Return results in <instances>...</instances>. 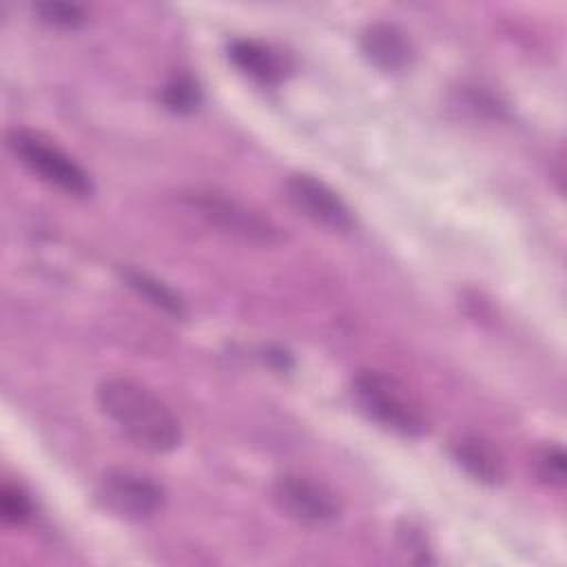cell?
<instances>
[{"label": "cell", "instance_id": "4", "mask_svg": "<svg viewBox=\"0 0 567 567\" xmlns=\"http://www.w3.org/2000/svg\"><path fill=\"white\" fill-rule=\"evenodd\" d=\"M7 144L11 153L42 182L78 199H86L93 195L95 186L91 175L66 151H62L44 135L13 128L7 135Z\"/></svg>", "mask_w": 567, "mask_h": 567}, {"label": "cell", "instance_id": "11", "mask_svg": "<svg viewBox=\"0 0 567 567\" xmlns=\"http://www.w3.org/2000/svg\"><path fill=\"white\" fill-rule=\"evenodd\" d=\"M120 277L131 290H135L142 299H146L157 310H162V312H166L175 319L186 317V301L168 284H164L155 275H151L142 268L126 266V268H120Z\"/></svg>", "mask_w": 567, "mask_h": 567}, {"label": "cell", "instance_id": "7", "mask_svg": "<svg viewBox=\"0 0 567 567\" xmlns=\"http://www.w3.org/2000/svg\"><path fill=\"white\" fill-rule=\"evenodd\" d=\"M284 197L299 215L330 233H350L354 228L350 206L315 175L292 173L284 184Z\"/></svg>", "mask_w": 567, "mask_h": 567}, {"label": "cell", "instance_id": "8", "mask_svg": "<svg viewBox=\"0 0 567 567\" xmlns=\"http://www.w3.org/2000/svg\"><path fill=\"white\" fill-rule=\"evenodd\" d=\"M359 47L363 58L383 73H401L414 60L408 33L392 22H372L361 31Z\"/></svg>", "mask_w": 567, "mask_h": 567}, {"label": "cell", "instance_id": "5", "mask_svg": "<svg viewBox=\"0 0 567 567\" xmlns=\"http://www.w3.org/2000/svg\"><path fill=\"white\" fill-rule=\"evenodd\" d=\"M95 498L113 516L126 520H146L162 512L166 489L144 472L131 467H111L100 476Z\"/></svg>", "mask_w": 567, "mask_h": 567}, {"label": "cell", "instance_id": "15", "mask_svg": "<svg viewBox=\"0 0 567 567\" xmlns=\"http://www.w3.org/2000/svg\"><path fill=\"white\" fill-rule=\"evenodd\" d=\"M538 476L549 485H563L565 483V467L567 458L560 445H545L536 456Z\"/></svg>", "mask_w": 567, "mask_h": 567}, {"label": "cell", "instance_id": "12", "mask_svg": "<svg viewBox=\"0 0 567 567\" xmlns=\"http://www.w3.org/2000/svg\"><path fill=\"white\" fill-rule=\"evenodd\" d=\"M159 100L171 113L188 115L202 104V89L190 75H175L162 86Z\"/></svg>", "mask_w": 567, "mask_h": 567}, {"label": "cell", "instance_id": "17", "mask_svg": "<svg viewBox=\"0 0 567 567\" xmlns=\"http://www.w3.org/2000/svg\"><path fill=\"white\" fill-rule=\"evenodd\" d=\"M261 359H264L270 368H275V370H279V372H288V370L292 368V357H290V352L284 350V348H279V346H266V348L261 350Z\"/></svg>", "mask_w": 567, "mask_h": 567}, {"label": "cell", "instance_id": "2", "mask_svg": "<svg viewBox=\"0 0 567 567\" xmlns=\"http://www.w3.org/2000/svg\"><path fill=\"white\" fill-rule=\"evenodd\" d=\"M352 396L359 410L388 432L419 439L430 430L427 414L416 396L383 370H361L352 379Z\"/></svg>", "mask_w": 567, "mask_h": 567}, {"label": "cell", "instance_id": "10", "mask_svg": "<svg viewBox=\"0 0 567 567\" xmlns=\"http://www.w3.org/2000/svg\"><path fill=\"white\" fill-rule=\"evenodd\" d=\"M228 58L241 73L261 84H277L288 71L286 58L259 40H233L228 44Z\"/></svg>", "mask_w": 567, "mask_h": 567}, {"label": "cell", "instance_id": "6", "mask_svg": "<svg viewBox=\"0 0 567 567\" xmlns=\"http://www.w3.org/2000/svg\"><path fill=\"white\" fill-rule=\"evenodd\" d=\"M272 498L286 516L303 525H330L341 516L339 496L306 474H281L272 485Z\"/></svg>", "mask_w": 567, "mask_h": 567}, {"label": "cell", "instance_id": "16", "mask_svg": "<svg viewBox=\"0 0 567 567\" xmlns=\"http://www.w3.org/2000/svg\"><path fill=\"white\" fill-rule=\"evenodd\" d=\"M399 547H401V551L408 554V558L412 563H430L432 560L423 532L410 523H405L399 529Z\"/></svg>", "mask_w": 567, "mask_h": 567}, {"label": "cell", "instance_id": "3", "mask_svg": "<svg viewBox=\"0 0 567 567\" xmlns=\"http://www.w3.org/2000/svg\"><path fill=\"white\" fill-rule=\"evenodd\" d=\"M184 204L195 210L217 233L252 246L279 241V228L259 210L215 188H190L182 195Z\"/></svg>", "mask_w": 567, "mask_h": 567}, {"label": "cell", "instance_id": "9", "mask_svg": "<svg viewBox=\"0 0 567 567\" xmlns=\"http://www.w3.org/2000/svg\"><path fill=\"white\" fill-rule=\"evenodd\" d=\"M450 456L465 474H470L478 483L498 485L505 478L503 454L496 450L494 443H489L483 436H476V434L458 436L456 441L450 443Z\"/></svg>", "mask_w": 567, "mask_h": 567}, {"label": "cell", "instance_id": "14", "mask_svg": "<svg viewBox=\"0 0 567 567\" xmlns=\"http://www.w3.org/2000/svg\"><path fill=\"white\" fill-rule=\"evenodd\" d=\"M33 11L38 13V18L42 22H47L49 27H55V29H78L86 20V13L82 7L73 4V2H62V0L38 2L33 7Z\"/></svg>", "mask_w": 567, "mask_h": 567}, {"label": "cell", "instance_id": "1", "mask_svg": "<svg viewBox=\"0 0 567 567\" xmlns=\"http://www.w3.org/2000/svg\"><path fill=\"white\" fill-rule=\"evenodd\" d=\"M95 401L120 434L144 452L164 454L182 443V423L171 405L131 377L104 379Z\"/></svg>", "mask_w": 567, "mask_h": 567}, {"label": "cell", "instance_id": "13", "mask_svg": "<svg viewBox=\"0 0 567 567\" xmlns=\"http://www.w3.org/2000/svg\"><path fill=\"white\" fill-rule=\"evenodd\" d=\"M0 516L7 525H24L33 516V503L29 494L13 483H2L0 487Z\"/></svg>", "mask_w": 567, "mask_h": 567}]
</instances>
